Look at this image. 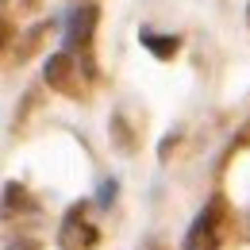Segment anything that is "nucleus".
Instances as JSON below:
<instances>
[{
  "label": "nucleus",
  "mask_w": 250,
  "mask_h": 250,
  "mask_svg": "<svg viewBox=\"0 0 250 250\" xmlns=\"http://www.w3.org/2000/svg\"><path fill=\"white\" fill-rule=\"evenodd\" d=\"M247 23H250V4H247Z\"/></svg>",
  "instance_id": "10"
},
{
  "label": "nucleus",
  "mask_w": 250,
  "mask_h": 250,
  "mask_svg": "<svg viewBox=\"0 0 250 250\" xmlns=\"http://www.w3.org/2000/svg\"><path fill=\"white\" fill-rule=\"evenodd\" d=\"M139 39H143V46H146L154 58H162V62H169V58L181 50V39H177V35H154L150 27H143Z\"/></svg>",
  "instance_id": "5"
},
{
  "label": "nucleus",
  "mask_w": 250,
  "mask_h": 250,
  "mask_svg": "<svg viewBox=\"0 0 250 250\" xmlns=\"http://www.w3.org/2000/svg\"><path fill=\"white\" fill-rule=\"evenodd\" d=\"M96 227L93 223H85V204H77V208H69L62 219V231H58V247L62 250H93L96 247Z\"/></svg>",
  "instance_id": "3"
},
{
  "label": "nucleus",
  "mask_w": 250,
  "mask_h": 250,
  "mask_svg": "<svg viewBox=\"0 0 250 250\" xmlns=\"http://www.w3.org/2000/svg\"><path fill=\"white\" fill-rule=\"evenodd\" d=\"M96 20H100V8L96 4H81L69 12L65 20V54H77V50H89L96 35Z\"/></svg>",
  "instance_id": "1"
},
{
  "label": "nucleus",
  "mask_w": 250,
  "mask_h": 250,
  "mask_svg": "<svg viewBox=\"0 0 250 250\" xmlns=\"http://www.w3.org/2000/svg\"><path fill=\"white\" fill-rule=\"evenodd\" d=\"M8 42H12V23H8L4 16H0V50H4Z\"/></svg>",
  "instance_id": "8"
},
{
  "label": "nucleus",
  "mask_w": 250,
  "mask_h": 250,
  "mask_svg": "<svg viewBox=\"0 0 250 250\" xmlns=\"http://www.w3.org/2000/svg\"><path fill=\"white\" fill-rule=\"evenodd\" d=\"M116 196H120V185H116V181H100V188H96V204H100V208H112Z\"/></svg>",
  "instance_id": "7"
},
{
  "label": "nucleus",
  "mask_w": 250,
  "mask_h": 250,
  "mask_svg": "<svg viewBox=\"0 0 250 250\" xmlns=\"http://www.w3.org/2000/svg\"><path fill=\"white\" fill-rule=\"evenodd\" d=\"M73 73H77V69H73V54L58 50V54H50V58H46V81H50L54 89L73 93V85H69V77H73Z\"/></svg>",
  "instance_id": "4"
},
{
  "label": "nucleus",
  "mask_w": 250,
  "mask_h": 250,
  "mask_svg": "<svg viewBox=\"0 0 250 250\" xmlns=\"http://www.w3.org/2000/svg\"><path fill=\"white\" fill-rule=\"evenodd\" d=\"M23 208H27V188L16 185V181L4 185V204H0V212H4V216H16V212H23Z\"/></svg>",
  "instance_id": "6"
},
{
  "label": "nucleus",
  "mask_w": 250,
  "mask_h": 250,
  "mask_svg": "<svg viewBox=\"0 0 250 250\" xmlns=\"http://www.w3.org/2000/svg\"><path fill=\"white\" fill-rule=\"evenodd\" d=\"M12 250H16V247H12ZM20 250H39V243H23Z\"/></svg>",
  "instance_id": "9"
},
{
  "label": "nucleus",
  "mask_w": 250,
  "mask_h": 250,
  "mask_svg": "<svg viewBox=\"0 0 250 250\" xmlns=\"http://www.w3.org/2000/svg\"><path fill=\"white\" fill-rule=\"evenodd\" d=\"M219 216H223V200H212L200 216L192 219V227H188L185 235V250H219Z\"/></svg>",
  "instance_id": "2"
}]
</instances>
